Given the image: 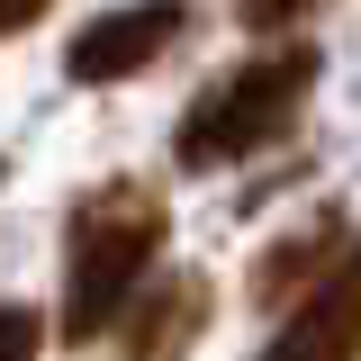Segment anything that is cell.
<instances>
[{"instance_id":"6da1fadb","label":"cell","mask_w":361,"mask_h":361,"mask_svg":"<svg viewBox=\"0 0 361 361\" xmlns=\"http://www.w3.org/2000/svg\"><path fill=\"white\" fill-rule=\"evenodd\" d=\"M163 190L154 180H99L73 199V217H63V343H99L127 298L154 280L163 262Z\"/></svg>"},{"instance_id":"7a4b0ae2","label":"cell","mask_w":361,"mask_h":361,"mask_svg":"<svg viewBox=\"0 0 361 361\" xmlns=\"http://www.w3.org/2000/svg\"><path fill=\"white\" fill-rule=\"evenodd\" d=\"M316 73H325V54H316L307 37L262 45L253 63L217 73V82H208L199 99H190V109H180V127H172L180 172H226V163H253L262 145H280V135L307 118Z\"/></svg>"},{"instance_id":"3957f363","label":"cell","mask_w":361,"mask_h":361,"mask_svg":"<svg viewBox=\"0 0 361 361\" xmlns=\"http://www.w3.org/2000/svg\"><path fill=\"white\" fill-rule=\"evenodd\" d=\"M180 27H190V9H180V0H127V9H99L90 27H73L63 73H73L82 90L135 82V73H154V63L180 45Z\"/></svg>"},{"instance_id":"277c9868","label":"cell","mask_w":361,"mask_h":361,"mask_svg":"<svg viewBox=\"0 0 361 361\" xmlns=\"http://www.w3.org/2000/svg\"><path fill=\"white\" fill-rule=\"evenodd\" d=\"M208 316H217L208 271H154L109 334H118V361H190V343L208 334Z\"/></svg>"},{"instance_id":"5b68a950","label":"cell","mask_w":361,"mask_h":361,"mask_svg":"<svg viewBox=\"0 0 361 361\" xmlns=\"http://www.w3.org/2000/svg\"><path fill=\"white\" fill-rule=\"evenodd\" d=\"M262 361H361V235H353V253L280 316Z\"/></svg>"},{"instance_id":"8992f818","label":"cell","mask_w":361,"mask_h":361,"mask_svg":"<svg viewBox=\"0 0 361 361\" xmlns=\"http://www.w3.org/2000/svg\"><path fill=\"white\" fill-rule=\"evenodd\" d=\"M353 253V226L343 217H307V226H289L280 244H262L253 253V307H298L325 271Z\"/></svg>"},{"instance_id":"52a82bcc","label":"cell","mask_w":361,"mask_h":361,"mask_svg":"<svg viewBox=\"0 0 361 361\" xmlns=\"http://www.w3.org/2000/svg\"><path fill=\"white\" fill-rule=\"evenodd\" d=\"M37 343H45V316L9 298V307H0V361H37Z\"/></svg>"},{"instance_id":"ba28073f","label":"cell","mask_w":361,"mask_h":361,"mask_svg":"<svg viewBox=\"0 0 361 361\" xmlns=\"http://www.w3.org/2000/svg\"><path fill=\"white\" fill-rule=\"evenodd\" d=\"M307 9H325V0H235V18H244L253 37H280V27H298Z\"/></svg>"},{"instance_id":"9c48e42d","label":"cell","mask_w":361,"mask_h":361,"mask_svg":"<svg viewBox=\"0 0 361 361\" xmlns=\"http://www.w3.org/2000/svg\"><path fill=\"white\" fill-rule=\"evenodd\" d=\"M45 0H0V37H18V27H37Z\"/></svg>"}]
</instances>
